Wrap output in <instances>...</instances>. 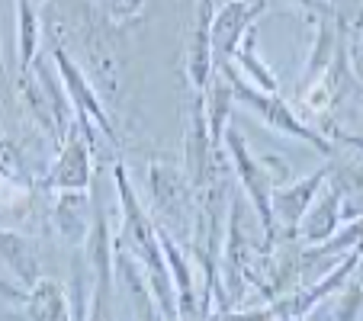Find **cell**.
<instances>
[{"instance_id": "52a82bcc", "label": "cell", "mask_w": 363, "mask_h": 321, "mask_svg": "<svg viewBox=\"0 0 363 321\" xmlns=\"http://www.w3.org/2000/svg\"><path fill=\"white\" fill-rule=\"evenodd\" d=\"M341 196L344 193L337 190V186H331V190H325V193L318 190L315 203L308 205L306 219L299 222V232L308 244H325V241H331L337 235V222H341Z\"/></svg>"}, {"instance_id": "ffe728a7", "label": "cell", "mask_w": 363, "mask_h": 321, "mask_svg": "<svg viewBox=\"0 0 363 321\" xmlns=\"http://www.w3.org/2000/svg\"><path fill=\"white\" fill-rule=\"evenodd\" d=\"M0 295L10 299V302H26V289H23L20 283H13L10 276H4V274H0Z\"/></svg>"}, {"instance_id": "9c48e42d", "label": "cell", "mask_w": 363, "mask_h": 321, "mask_svg": "<svg viewBox=\"0 0 363 321\" xmlns=\"http://www.w3.org/2000/svg\"><path fill=\"white\" fill-rule=\"evenodd\" d=\"M151 190H155V203L164 222L184 225L186 219V184L174 167H151Z\"/></svg>"}, {"instance_id": "7402d4cb", "label": "cell", "mask_w": 363, "mask_h": 321, "mask_svg": "<svg viewBox=\"0 0 363 321\" xmlns=\"http://www.w3.org/2000/svg\"><path fill=\"white\" fill-rule=\"evenodd\" d=\"M0 321H20L16 315H0Z\"/></svg>"}, {"instance_id": "3957f363", "label": "cell", "mask_w": 363, "mask_h": 321, "mask_svg": "<svg viewBox=\"0 0 363 321\" xmlns=\"http://www.w3.org/2000/svg\"><path fill=\"white\" fill-rule=\"evenodd\" d=\"M331 167H322V171H315L312 177H302L296 180V184L289 186H280V190L270 193V209H274V225L280 222L286 232H296L299 228V222L306 219L308 205L315 203L318 190H322V184L328 180Z\"/></svg>"}, {"instance_id": "277c9868", "label": "cell", "mask_w": 363, "mask_h": 321, "mask_svg": "<svg viewBox=\"0 0 363 321\" xmlns=\"http://www.w3.org/2000/svg\"><path fill=\"white\" fill-rule=\"evenodd\" d=\"M261 10H264V4L247 7L245 0H232V4H225L219 10V16L209 26V42H213V52L219 55V62H232L241 35L254 26V13H261Z\"/></svg>"}, {"instance_id": "5bb4252c", "label": "cell", "mask_w": 363, "mask_h": 321, "mask_svg": "<svg viewBox=\"0 0 363 321\" xmlns=\"http://www.w3.org/2000/svg\"><path fill=\"white\" fill-rule=\"evenodd\" d=\"M39 45V20H35L33 0H16V48H20V71L29 74V64Z\"/></svg>"}, {"instance_id": "2e32d148", "label": "cell", "mask_w": 363, "mask_h": 321, "mask_svg": "<svg viewBox=\"0 0 363 321\" xmlns=\"http://www.w3.org/2000/svg\"><path fill=\"white\" fill-rule=\"evenodd\" d=\"M232 84L228 81H213V94H209V119H206V129H209V142L213 148H219L222 138H225V123H228V110H232Z\"/></svg>"}, {"instance_id": "d6986e66", "label": "cell", "mask_w": 363, "mask_h": 321, "mask_svg": "<svg viewBox=\"0 0 363 321\" xmlns=\"http://www.w3.org/2000/svg\"><path fill=\"white\" fill-rule=\"evenodd\" d=\"M360 305H363V286H360V283H350L347 293L337 299L335 318H337V321H354L357 312H360Z\"/></svg>"}, {"instance_id": "4fadbf2b", "label": "cell", "mask_w": 363, "mask_h": 321, "mask_svg": "<svg viewBox=\"0 0 363 321\" xmlns=\"http://www.w3.org/2000/svg\"><path fill=\"white\" fill-rule=\"evenodd\" d=\"M55 225L62 232L65 241L77 244V241L87 235V196L84 193H58V203H55Z\"/></svg>"}, {"instance_id": "44dd1931", "label": "cell", "mask_w": 363, "mask_h": 321, "mask_svg": "<svg viewBox=\"0 0 363 321\" xmlns=\"http://www.w3.org/2000/svg\"><path fill=\"white\" fill-rule=\"evenodd\" d=\"M337 138H341L344 145H350V148H357V151H360V154H363V135H347V132H341V135H337Z\"/></svg>"}, {"instance_id": "8fae6325", "label": "cell", "mask_w": 363, "mask_h": 321, "mask_svg": "<svg viewBox=\"0 0 363 321\" xmlns=\"http://www.w3.org/2000/svg\"><path fill=\"white\" fill-rule=\"evenodd\" d=\"M209 4L199 7V26L193 33V45L186 52V68H190V81L196 94L209 87V71H213V42H209Z\"/></svg>"}, {"instance_id": "30bf717a", "label": "cell", "mask_w": 363, "mask_h": 321, "mask_svg": "<svg viewBox=\"0 0 363 321\" xmlns=\"http://www.w3.org/2000/svg\"><path fill=\"white\" fill-rule=\"evenodd\" d=\"M23 305H26V321H74L65 289L45 276L26 293Z\"/></svg>"}, {"instance_id": "5b68a950", "label": "cell", "mask_w": 363, "mask_h": 321, "mask_svg": "<svg viewBox=\"0 0 363 321\" xmlns=\"http://www.w3.org/2000/svg\"><path fill=\"white\" fill-rule=\"evenodd\" d=\"M90 184V151H87V138H81L77 132L65 135L62 151H58V161L52 167V177L48 186L58 193H84Z\"/></svg>"}, {"instance_id": "7a4b0ae2", "label": "cell", "mask_w": 363, "mask_h": 321, "mask_svg": "<svg viewBox=\"0 0 363 321\" xmlns=\"http://www.w3.org/2000/svg\"><path fill=\"white\" fill-rule=\"evenodd\" d=\"M222 74H225V81L232 84V94L238 96L241 103H247L251 110H257L264 119H267L274 129H280V132H286V135H293V138H302V142H308V145H315L318 151H325V154H331V145L325 142L322 135H318L315 129H308V125H302V119H296V113L289 110L286 103L280 100L277 94H261V90H254V87H247V84H241L238 77L232 74V71L222 64Z\"/></svg>"}, {"instance_id": "7c38bea8", "label": "cell", "mask_w": 363, "mask_h": 321, "mask_svg": "<svg viewBox=\"0 0 363 321\" xmlns=\"http://www.w3.org/2000/svg\"><path fill=\"white\" fill-rule=\"evenodd\" d=\"M119 276H123L125 289L132 295V312H135L138 321H164V312H161L158 299L151 293L148 280H145V274H138L135 266H132L129 257H119Z\"/></svg>"}, {"instance_id": "e0dca14e", "label": "cell", "mask_w": 363, "mask_h": 321, "mask_svg": "<svg viewBox=\"0 0 363 321\" xmlns=\"http://www.w3.org/2000/svg\"><path fill=\"white\" fill-rule=\"evenodd\" d=\"M337 33H335V26L331 23H325L322 26V33H318V45H315V55L308 58V68H306V77H302V90H308V84L312 81H318L322 77V71H325V64L331 62V58L337 55Z\"/></svg>"}, {"instance_id": "ac0fdd59", "label": "cell", "mask_w": 363, "mask_h": 321, "mask_svg": "<svg viewBox=\"0 0 363 321\" xmlns=\"http://www.w3.org/2000/svg\"><path fill=\"white\" fill-rule=\"evenodd\" d=\"M0 177L7 180V184H13V186H29L33 184L20 148H16L10 138H4V135H0Z\"/></svg>"}, {"instance_id": "9a60e30c", "label": "cell", "mask_w": 363, "mask_h": 321, "mask_svg": "<svg viewBox=\"0 0 363 321\" xmlns=\"http://www.w3.org/2000/svg\"><path fill=\"white\" fill-rule=\"evenodd\" d=\"M232 58H238V64L251 74V81L261 87V94H277V90H280V84H277V77L270 74V68L254 55V26L241 35V42H238V48H235Z\"/></svg>"}, {"instance_id": "603a6c76", "label": "cell", "mask_w": 363, "mask_h": 321, "mask_svg": "<svg viewBox=\"0 0 363 321\" xmlns=\"http://www.w3.org/2000/svg\"><path fill=\"white\" fill-rule=\"evenodd\" d=\"M0 71H4V58H0Z\"/></svg>"}, {"instance_id": "6da1fadb", "label": "cell", "mask_w": 363, "mask_h": 321, "mask_svg": "<svg viewBox=\"0 0 363 321\" xmlns=\"http://www.w3.org/2000/svg\"><path fill=\"white\" fill-rule=\"evenodd\" d=\"M222 145H228V154L235 161V174H238L241 186H245L247 199L254 203V212L264 225V235H267V244L274 241L277 235V225H274V209H270V177H267V167L261 161H254L251 151H247V142L241 138L238 129H225V138Z\"/></svg>"}, {"instance_id": "ba28073f", "label": "cell", "mask_w": 363, "mask_h": 321, "mask_svg": "<svg viewBox=\"0 0 363 321\" xmlns=\"http://www.w3.org/2000/svg\"><path fill=\"white\" fill-rule=\"evenodd\" d=\"M55 62H58V74L65 77V87L71 90V103H74L77 110H81V116H90V123H94L96 129H103V132H110V135H113L110 116L103 113V106H100V100H96V94L87 87V81H84L81 71L74 68V62L65 55L62 48H55Z\"/></svg>"}, {"instance_id": "8992f818", "label": "cell", "mask_w": 363, "mask_h": 321, "mask_svg": "<svg viewBox=\"0 0 363 321\" xmlns=\"http://www.w3.org/2000/svg\"><path fill=\"white\" fill-rule=\"evenodd\" d=\"M0 266H7L13 283H20L26 293L42 280V266L29 238L10 232V228H0Z\"/></svg>"}]
</instances>
